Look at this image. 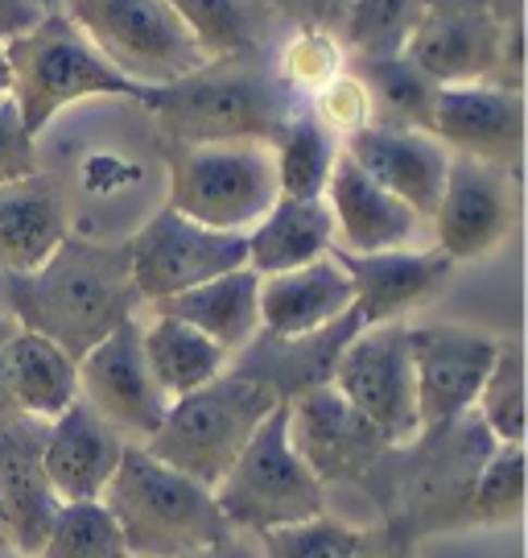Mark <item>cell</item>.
I'll return each mask as SVG.
<instances>
[{
  "instance_id": "obj_1",
  "label": "cell",
  "mask_w": 528,
  "mask_h": 558,
  "mask_svg": "<svg viewBox=\"0 0 528 558\" xmlns=\"http://www.w3.org/2000/svg\"><path fill=\"white\" fill-rule=\"evenodd\" d=\"M9 319L59 343L83 360L124 319H137L140 294L133 286L128 244H108L66 232L59 248L29 274H4Z\"/></svg>"
},
{
  "instance_id": "obj_2",
  "label": "cell",
  "mask_w": 528,
  "mask_h": 558,
  "mask_svg": "<svg viewBox=\"0 0 528 558\" xmlns=\"http://www.w3.org/2000/svg\"><path fill=\"white\" fill-rule=\"evenodd\" d=\"M491 451L495 439L470 410L446 426H430L417 439L389 447L364 472L359 488L380 509V525L413 546L421 534L467 525L470 484Z\"/></svg>"
},
{
  "instance_id": "obj_3",
  "label": "cell",
  "mask_w": 528,
  "mask_h": 558,
  "mask_svg": "<svg viewBox=\"0 0 528 558\" xmlns=\"http://www.w3.org/2000/svg\"><path fill=\"white\" fill-rule=\"evenodd\" d=\"M302 96L290 92L265 54L207 59L186 80L157 87L154 112L165 145H273Z\"/></svg>"
},
{
  "instance_id": "obj_4",
  "label": "cell",
  "mask_w": 528,
  "mask_h": 558,
  "mask_svg": "<svg viewBox=\"0 0 528 558\" xmlns=\"http://www.w3.org/2000/svg\"><path fill=\"white\" fill-rule=\"evenodd\" d=\"M4 54L13 71V100L34 137L83 100H133L154 108L157 87H140L120 75L62 9L41 13L25 34L4 41Z\"/></svg>"
},
{
  "instance_id": "obj_5",
  "label": "cell",
  "mask_w": 528,
  "mask_h": 558,
  "mask_svg": "<svg viewBox=\"0 0 528 558\" xmlns=\"http://www.w3.org/2000/svg\"><path fill=\"white\" fill-rule=\"evenodd\" d=\"M99 500L112 509L128 558H177L228 534L216 493L154 459L140 442L124 447Z\"/></svg>"
},
{
  "instance_id": "obj_6",
  "label": "cell",
  "mask_w": 528,
  "mask_h": 558,
  "mask_svg": "<svg viewBox=\"0 0 528 558\" xmlns=\"http://www.w3.org/2000/svg\"><path fill=\"white\" fill-rule=\"evenodd\" d=\"M273 405L277 398L265 385L223 368L202 389L170 401L161 426L140 447L182 476L198 480L202 488H216L256 426L273 414Z\"/></svg>"
},
{
  "instance_id": "obj_7",
  "label": "cell",
  "mask_w": 528,
  "mask_h": 558,
  "mask_svg": "<svg viewBox=\"0 0 528 558\" xmlns=\"http://www.w3.org/2000/svg\"><path fill=\"white\" fill-rule=\"evenodd\" d=\"M216 505L228 530L240 534H265L277 525L318 518L327 513V488L318 484L310 468L290 442V405L277 401L273 414L256 426L244 451L223 472L216 488Z\"/></svg>"
},
{
  "instance_id": "obj_8",
  "label": "cell",
  "mask_w": 528,
  "mask_h": 558,
  "mask_svg": "<svg viewBox=\"0 0 528 558\" xmlns=\"http://www.w3.org/2000/svg\"><path fill=\"white\" fill-rule=\"evenodd\" d=\"M170 207L216 232H248L277 203L269 145H165Z\"/></svg>"
},
{
  "instance_id": "obj_9",
  "label": "cell",
  "mask_w": 528,
  "mask_h": 558,
  "mask_svg": "<svg viewBox=\"0 0 528 558\" xmlns=\"http://www.w3.org/2000/svg\"><path fill=\"white\" fill-rule=\"evenodd\" d=\"M62 13L103 59L140 87H165L198 71L207 54L165 0H62Z\"/></svg>"
},
{
  "instance_id": "obj_10",
  "label": "cell",
  "mask_w": 528,
  "mask_h": 558,
  "mask_svg": "<svg viewBox=\"0 0 528 558\" xmlns=\"http://www.w3.org/2000/svg\"><path fill=\"white\" fill-rule=\"evenodd\" d=\"M512 17H520V0H421L405 59L438 87L495 83Z\"/></svg>"
},
{
  "instance_id": "obj_11",
  "label": "cell",
  "mask_w": 528,
  "mask_h": 558,
  "mask_svg": "<svg viewBox=\"0 0 528 558\" xmlns=\"http://www.w3.org/2000/svg\"><path fill=\"white\" fill-rule=\"evenodd\" d=\"M128 244V265H133V286L140 302L174 299L182 290H195L202 281L219 278L228 269L248 265V240L244 232H216L202 223L186 220L170 203L157 207L149 220L137 228Z\"/></svg>"
},
{
  "instance_id": "obj_12",
  "label": "cell",
  "mask_w": 528,
  "mask_h": 558,
  "mask_svg": "<svg viewBox=\"0 0 528 558\" xmlns=\"http://www.w3.org/2000/svg\"><path fill=\"white\" fill-rule=\"evenodd\" d=\"M331 385L352 401L364 418L384 435L389 447H401L421 435L417 414V380L409 356V323H376L343 348Z\"/></svg>"
},
{
  "instance_id": "obj_13",
  "label": "cell",
  "mask_w": 528,
  "mask_h": 558,
  "mask_svg": "<svg viewBox=\"0 0 528 558\" xmlns=\"http://www.w3.org/2000/svg\"><path fill=\"white\" fill-rule=\"evenodd\" d=\"M78 398L124 442H149L170 410V398L149 373L140 348V319H124L78 360Z\"/></svg>"
},
{
  "instance_id": "obj_14",
  "label": "cell",
  "mask_w": 528,
  "mask_h": 558,
  "mask_svg": "<svg viewBox=\"0 0 528 558\" xmlns=\"http://www.w3.org/2000/svg\"><path fill=\"white\" fill-rule=\"evenodd\" d=\"M500 352V336L475 331L463 323H417L409 327L413 380L421 430L446 426L475 410V398L488 380Z\"/></svg>"
},
{
  "instance_id": "obj_15",
  "label": "cell",
  "mask_w": 528,
  "mask_h": 558,
  "mask_svg": "<svg viewBox=\"0 0 528 558\" xmlns=\"http://www.w3.org/2000/svg\"><path fill=\"white\" fill-rule=\"evenodd\" d=\"M508 170L488 166L475 158H454L446 166V182L433 207V248L454 265L463 260H483L495 253L512 232L516 220V191H512Z\"/></svg>"
},
{
  "instance_id": "obj_16",
  "label": "cell",
  "mask_w": 528,
  "mask_h": 558,
  "mask_svg": "<svg viewBox=\"0 0 528 558\" xmlns=\"http://www.w3.org/2000/svg\"><path fill=\"white\" fill-rule=\"evenodd\" d=\"M285 405H290V442L322 488L359 484L364 472L389 451L384 435L334 385H318Z\"/></svg>"
},
{
  "instance_id": "obj_17",
  "label": "cell",
  "mask_w": 528,
  "mask_h": 558,
  "mask_svg": "<svg viewBox=\"0 0 528 558\" xmlns=\"http://www.w3.org/2000/svg\"><path fill=\"white\" fill-rule=\"evenodd\" d=\"M433 137L454 158H475L516 174L525 154V92L495 83H451L433 100Z\"/></svg>"
},
{
  "instance_id": "obj_18",
  "label": "cell",
  "mask_w": 528,
  "mask_h": 558,
  "mask_svg": "<svg viewBox=\"0 0 528 558\" xmlns=\"http://www.w3.org/2000/svg\"><path fill=\"white\" fill-rule=\"evenodd\" d=\"M359 311H347L343 319L327 323L318 331L306 336H269V331H256L232 360L228 368L240 377L265 385L277 401H294L302 393H310L318 385H331L334 364L343 356V348L359 336Z\"/></svg>"
},
{
  "instance_id": "obj_19",
  "label": "cell",
  "mask_w": 528,
  "mask_h": 558,
  "mask_svg": "<svg viewBox=\"0 0 528 558\" xmlns=\"http://www.w3.org/2000/svg\"><path fill=\"white\" fill-rule=\"evenodd\" d=\"M331 257L352 278L355 311L364 327L396 323L421 302H430L454 274V260L438 248H384V253H343L331 248Z\"/></svg>"
},
{
  "instance_id": "obj_20",
  "label": "cell",
  "mask_w": 528,
  "mask_h": 558,
  "mask_svg": "<svg viewBox=\"0 0 528 558\" xmlns=\"http://www.w3.org/2000/svg\"><path fill=\"white\" fill-rule=\"evenodd\" d=\"M343 154L376 179L384 191L413 207L421 220H430L442 182H446V166L451 154L433 133H417V129H389V124H364L343 137Z\"/></svg>"
},
{
  "instance_id": "obj_21",
  "label": "cell",
  "mask_w": 528,
  "mask_h": 558,
  "mask_svg": "<svg viewBox=\"0 0 528 558\" xmlns=\"http://www.w3.org/2000/svg\"><path fill=\"white\" fill-rule=\"evenodd\" d=\"M128 442L83 398H75L59 418L46 422L41 435V468L59 500H99L108 480L116 476Z\"/></svg>"
},
{
  "instance_id": "obj_22",
  "label": "cell",
  "mask_w": 528,
  "mask_h": 558,
  "mask_svg": "<svg viewBox=\"0 0 528 558\" xmlns=\"http://www.w3.org/2000/svg\"><path fill=\"white\" fill-rule=\"evenodd\" d=\"M327 207L334 220V248L343 253H384V248H409L421 228V216L405 207L392 191L368 179L347 154H339L327 182Z\"/></svg>"
},
{
  "instance_id": "obj_23",
  "label": "cell",
  "mask_w": 528,
  "mask_h": 558,
  "mask_svg": "<svg viewBox=\"0 0 528 558\" xmlns=\"http://www.w3.org/2000/svg\"><path fill=\"white\" fill-rule=\"evenodd\" d=\"M41 435H46V422L25 418V414L0 426V505L21 558L38 555L41 538L62 505L41 468Z\"/></svg>"
},
{
  "instance_id": "obj_24",
  "label": "cell",
  "mask_w": 528,
  "mask_h": 558,
  "mask_svg": "<svg viewBox=\"0 0 528 558\" xmlns=\"http://www.w3.org/2000/svg\"><path fill=\"white\" fill-rule=\"evenodd\" d=\"M352 306V278L331 253L310 265L260 278V331L269 336H306L343 319Z\"/></svg>"
},
{
  "instance_id": "obj_25",
  "label": "cell",
  "mask_w": 528,
  "mask_h": 558,
  "mask_svg": "<svg viewBox=\"0 0 528 558\" xmlns=\"http://www.w3.org/2000/svg\"><path fill=\"white\" fill-rule=\"evenodd\" d=\"M71 232L66 203L54 179H29L0 186V274H29L59 248Z\"/></svg>"
},
{
  "instance_id": "obj_26",
  "label": "cell",
  "mask_w": 528,
  "mask_h": 558,
  "mask_svg": "<svg viewBox=\"0 0 528 558\" xmlns=\"http://www.w3.org/2000/svg\"><path fill=\"white\" fill-rule=\"evenodd\" d=\"M154 315L191 323L195 331L216 339L228 356H235L260 331V278L248 265H240V269L202 281L195 290L154 302Z\"/></svg>"
},
{
  "instance_id": "obj_27",
  "label": "cell",
  "mask_w": 528,
  "mask_h": 558,
  "mask_svg": "<svg viewBox=\"0 0 528 558\" xmlns=\"http://www.w3.org/2000/svg\"><path fill=\"white\" fill-rule=\"evenodd\" d=\"M244 240H248V269L256 278H273L297 265H310L334 248L331 207L327 199L277 195V203L244 232Z\"/></svg>"
},
{
  "instance_id": "obj_28",
  "label": "cell",
  "mask_w": 528,
  "mask_h": 558,
  "mask_svg": "<svg viewBox=\"0 0 528 558\" xmlns=\"http://www.w3.org/2000/svg\"><path fill=\"white\" fill-rule=\"evenodd\" d=\"M9 389L25 418L50 422L78 398V360H71L59 343H50L38 331L17 327L4 348Z\"/></svg>"
},
{
  "instance_id": "obj_29",
  "label": "cell",
  "mask_w": 528,
  "mask_h": 558,
  "mask_svg": "<svg viewBox=\"0 0 528 558\" xmlns=\"http://www.w3.org/2000/svg\"><path fill=\"white\" fill-rule=\"evenodd\" d=\"M140 348L149 360V373L170 401L202 389L232 360L216 339H207L191 323L170 319V315H154L149 323H140Z\"/></svg>"
},
{
  "instance_id": "obj_30",
  "label": "cell",
  "mask_w": 528,
  "mask_h": 558,
  "mask_svg": "<svg viewBox=\"0 0 528 558\" xmlns=\"http://www.w3.org/2000/svg\"><path fill=\"white\" fill-rule=\"evenodd\" d=\"M269 154H273L277 191L285 199H322L334 161L343 154V141L310 108H297L290 124L273 137Z\"/></svg>"
},
{
  "instance_id": "obj_31",
  "label": "cell",
  "mask_w": 528,
  "mask_h": 558,
  "mask_svg": "<svg viewBox=\"0 0 528 558\" xmlns=\"http://www.w3.org/2000/svg\"><path fill=\"white\" fill-rule=\"evenodd\" d=\"M355 80L364 83L368 104H372V124L389 129H433V100H438V83L426 80L405 54L396 59H364L352 62Z\"/></svg>"
},
{
  "instance_id": "obj_32",
  "label": "cell",
  "mask_w": 528,
  "mask_h": 558,
  "mask_svg": "<svg viewBox=\"0 0 528 558\" xmlns=\"http://www.w3.org/2000/svg\"><path fill=\"white\" fill-rule=\"evenodd\" d=\"M177 21L195 34L207 59H240L265 54V25L269 13L253 0H165Z\"/></svg>"
},
{
  "instance_id": "obj_33",
  "label": "cell",
  "mask_w": 528,
  "mask_h": 558,
  "mask_svg": "<svg viewBox=\"0 0 528 558\" xmlns=\"http://www.w3.org/2000/svg\"><path fill=\"white\" fill-rule=\"evenodd\" d=\"M421 17V0H355L339 25L343 59H396L405 54L413 25Z\"/></svg>"
},
{
  "instance_id": "obj_34",
  "label": "cell",
  "mask_w": 528,
  "mask_h": 558,
  "mask_svg": "<svg viewBox=\"0 0 528 558\" xmlns=\"http://www.w3.org/2000/svg\"><path fill=\"white\" fill-rule=\"evenodd\" d=\"M34 558H128V546L103 500H62Z\"/></svg>"
},
{
  "instance_id": "obj_35",
  "label": "cell",
  "mask_w": 528,
  "mask_h": 558,
  "mask_svg": "<svg viewBox=\"0 0 528 558\" xmlns=\"http://www.w3.org/2000/svg\"><path fill=\"white\" fill-rule=\"evenodd\" d=\"M475 418L495 442H525V343L516 336L500 339L495 364L475 398Z\"/></svg>"
},
{
  "instance_id": "obj_36",
  "label": "cell",
  "mask_w": 528,
  "mask_h": 558,
  "mask_svg": "<svg viewBox=\"0 0 528 558\" xmlns=\"http://www.w3.org/2000/svg\"><path fill=\"white\" fill-rule=\"evenodd\" d=\"M525 518V442H495L470 484V525H516Z\"/></svg>"
},
{
  "instance_id": "obj_37",
  "label": "cell",
  "mask_w": 528,
  "mask_h": 558,
  "mask_svg": "<svg viewBox=\"0 0 528 558\" xmlns=\"http://www.w3.org/2000/svg\"><path fill=\"white\" fill-rule=\"evenodd\" d=\"M359 538H364V525L339 521L331 513H318V518L256 534L260 558H352Z\"/></svg>"
},
{
  "instance_id": "obj_38",
  "label": "cell",
  "mask_w": 528,
  "mask_h": 558,
  "mask_svg": "<svg viewBox=\"0 0 528 558\" xmlns=\"http://www.w3.org/2000/svg\"><path fill=\"white\" fill-rule=\"evenodd\" d=\"M273 71L281 75V83H285L290 92H297V96H302V92H318L322 83L334 80V75L343 71V50H339V41H334L331 34L297 29Z\"/></svg>"
},
{
  "instance_id": "obj_39",
  "label": "cell",
  "mask_w": 528,
  "mask_h": 558,
  "mask_svg": "<svg viewBox=\"0 0 528 558\" xmlns=\"http://www.w3.org/2000/svg\"><path fill=\"white\" fill-rule=\"evenodd\" d=\"M310 112L322 120L339 141L347 137V133H355V129H364V124H372V104H368L364 83L355 80V71H339L334 80L322 83V87L314 92Z\"/></svg>"
},
{
  "instance_id": "obj_40",
  "label": "cell",
  "mask_w": 528,
  "mask_h": 558,
  "mask_svg": "<svg viewBox=\"0 0 528 558\" xmlns=\"http://www.w3.org/2000/svg\"><path fill=\"white\" fill-rule=\"evenodd\" d=\"M38 174V137L25 129L13 96H0V186Z\"/></svg>"
},
{
  "instance_id": "obj_41",
  "label": "cell",
  "mask_w": 528,
  "mask_h": 558,
  "mask_svg": "<svg viewBox=\"0 0 528 558\" xmlns=\"http://www.w3.org/2000/svg\"><path fill=\"white\" fill-rule=\"evenodd\" d=\"M355 0H281V13L294 21L297 29H318L339 38V25L347 17Z\"/></svg>"
},
{
  "instance_id": "obj_42",
  "label": "cell",
  "mask_w": 528,
  "mask_h": 558,
  "mask_svg": "<svg viewBox=\"0 0 528 558\" xmlns=\"http://www.w3.org/2000/svg\"><path fill=\"white\" fill-rule=\"evenodd\" d=\"M177 558H260V542L253 534H240V530H228L223 538L207 542V546H198V550H186V555Z\"/></svg>"
},
{
  "instance_id": "obj_43",
  "label": "cell",
  "mask_w": 528,
  "mask_h": 558,
  "mask_svg": "<svg viewBox=\"0 0 528 558\" xmlns=\"http://www.w3.org/2000/svg\"><path fill=\"white\" fill-rule=\"evenodd\" d=\"M352 558H413V546L401 542L384 525H372V530H364V538L352 550Z\"/></svg>"
},
{
  "instance_id": "obj_44",
  "label": "cell",
  "mask_w": 528,
  "mask_h": 558,
  "mask_svg": "<svg viewBox=\"0 0 528 558\" xmlns=\"http://www.w3.org/2000/svg\"><path fill=\"white\" fill-rule=\"evenodd\" d=\"M38 17H41V9H34L29 0H0V41H13Z\"/></svg>"
},
{
  "instance_id": "obj_45",
  "label": "cell",
  "mask_w": 528,
  "mask_h": 558,
  "mask_svg": "<svg viewBox=\"0 0 528 558\" xmlns=\"http://www.w3.org/2000/svg\"><path fill=\"white\" fill-rule=\"evenodd\" d=\"M17 331V323L9 315H0V426H9L13 418H21L17 401H13V389H9V368H4V348H9V336Z\"/></svg>"
},
{
  "instance_id": "obj_46",
  "label": "cell",
  "mask_w": 528,
  "mask_h": 558,
  "mask_svg": "<svg viewBox=\"0 0 528 558\" xmlns=\"http://www.w3.org/2000/svg\"><path fill=\"white\" fill-rule=\"evenodd\" d=\"M0 558H17L13 534H9V518H4V505H0Z\"/></svg>"
},
{
  "instance_id": "obj_47",
  "label": "cell",
  "mask_w": 528,
  "mask_h": 558,
  "mask_svg": "<svg viewBox=\"0 0 528 558\" xmlns=\"http://www.w3.org/2000/svg\"><path fill=\"white\" fill-rule=\"evenodd\" d=\"M0 96H13V71H9V54H4V41H0Z\"/></svg>"
},
{
  "instance_id": "obj_48",
  "label": "cell",
  "mask_w": 528,
  "mask_h": 558,
  "mask_svg": "<svg viewBox=\"0 0 528 558\" xmlns=\"http://www.w3.org/2000/svg\"><path fill=\"white\" fill-rule=\"evenodd\" d=\"M256 9H265V13H269V17H273V13H281V0H253Z\"/></svg>"
},
{
  "instance_id": "obj_49",
  "label": "cell",
  "mask_w": 528,
  "mask_h": 558,
  "mask_svg": "<svg viewBox=\"0 0 528 558\" xmlns=\"http://www.w3.org/2000/svg\"><path fill=\"white\" fill-rule=\"evenodd\" d=\"M34 9H41V13H50V9H62V0H29Z\"/></svg>"
},
{
  "instance_id": "obj_50",
  "label": "cell",
  "mask_w": 528,
  "mask_h": 558,
  "mask_svg": "<svg viewBox=\"0 0 528 558\" xmlns=\"http://www.w3.org/2000/svg\"><path fill=\"white\" fill-rule=\"evenodd\" d=\"M17 558H21V555H17Z\"/></svg>"
}]
</instances>
